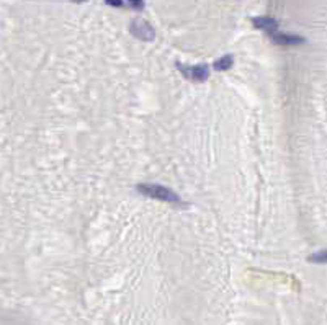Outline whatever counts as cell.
<instances>
[{
  "mask_svg": "<svg viewBox=\"0 0 327 325\" xmlns=\"http://www.w3.org/2000/svg\"><path fill=\"white\" fill-rule=\"evenodd\" d=\"M136 190H138L141 195L154 198V200H161V201H165V203H170L175 206H185L182 198L167 186L156 185V183H139V185L136 186Z\"/></svg>",
  "mask_w": 327,
  "mask_h": 325,
  "instance_id": "6da1fadb",
  "label": "cell"
},
{
  "mask_svg": "<svg viewBox=\"0 0 327 325\" xmlns=\"http://www.w3.org/2000/svg\"><path fill=\"white\" fill-rule=\"evenodd\" d=\"M177 69L183 74L185 77L193 82H205L210 77V65L208 64H198V65H183L177 62Z\"/></svg>",
  "mask_w": 327,
  "mask_h": 325,
  "instance_id": "7a4b0ae2",
  "label": "cell"
},
{
  "mask_svg": "<svg viewBox=\"0 0 327 325\" xmlns=\"http://www.w3.org/2000/svg\"><path fill=\"white\" fill-rule=\"evenodd\" d=\"M130 31L131 34H134V38L141 39V41H152V39L156 38V31H154L151 23L141 18L132 21L130 26Z\"/></svg>",
  "mask_w": 327,
  "mask_h": 325,
  "instance_id": "3957f363",
  "label": "cell"
},
{
  "mask_svg": "<svg viewBox=\"0 0 327 325\" xmlns=\"http://www.w3.org/2000/svg\"><path fill=\"white\" fill-rule=\"evenodd\" d=\"M270 39L275 43V45H280V46H298V45L306 43V39L301 38V36H296V34H286V33H280V31L272 33Z\"/></svg>",
  "mask_w": 327,
  "mask_h": 325,
  "instance_id": "277c9868",
  "label": "cell"
},
{
  "mask_svg": "<svg viewBox=\"0 0 327 325\" xmlns=\"http://www.w3.org/2000/svg\"><path fill=\"white\" fill-rule=\"evenodd\" d=\"M252 23H254L255 28L263 30L268 36H270L272 33L278 31V21L270 18V16H255V18L252 20Z\"/></svg>",
  "mask_w": 327,
  "mask_h": 325,
  "instance_id": "5b68a950",
  "label": "cell"
},
{
  "mask_svg": "<svg viewBox=\"0 0 327 325\" xmlns=\"http://www.w3.org/2000/svg\"><path fill=\"white\" fill-rule=\"evenodd\" d=\"M232 64H234V58L231 54H228V56H224V58L216 61V62L213 64V69L221 72V70H228L229 67H232Z\"/></svg>",
  "mask_w": 327,
  "mask_h": 325,
  "instance_id": "8992f818",
  "label": "cell"
},
{
  "mask_svg": "<svg viewBox=\"0 0 327 325\" xmlns=\"http://www.w3.org/2000/svg\"><path fill=\"white\" fill-rule=\"evenodd\" d=\"M308 260L311 263H317V265H326L327 263V250H321V252L312 253V255L308 257Z\"/></svg>",
  "mask_w": 327,
  "mask_h": 325,
  "instance_id": "52a82bcc",
  "label": "cell"
},
{
  "mask_svg": "<svg viewBox=\"0 0 327 325\" xmlns=\"http://www.w3.org/2000/svg\"><path fill=\"white\" fill-rule=\"evenodd\" d=\"M107 5L110 7H130V8H138V10H143L144 2H107Z\"/></svg>",
  "mask_w": 327,
  "mask_h": 325,
  "instance_id": "ba28073f",
  "label": "cell"
}]
</instances>
